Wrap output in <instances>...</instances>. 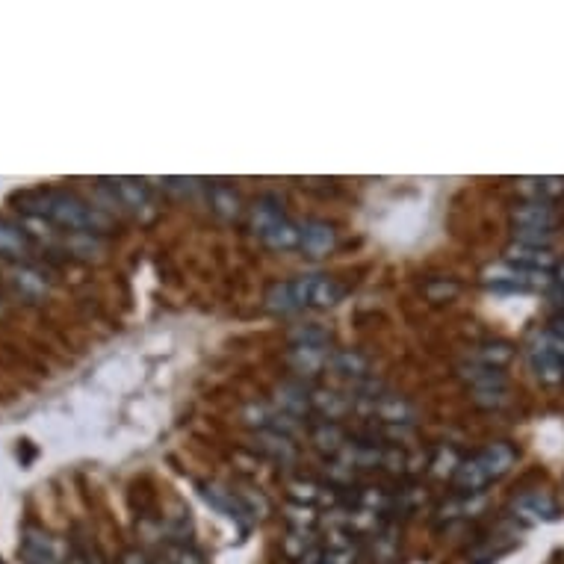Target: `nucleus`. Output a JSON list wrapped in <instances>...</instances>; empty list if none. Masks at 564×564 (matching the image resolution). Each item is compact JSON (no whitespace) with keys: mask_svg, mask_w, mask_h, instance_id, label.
Returning a JSON list of instances; mask_svg holds the SVG:
<instances>
[{"mask_svg":"<svg viewBox=\"0 0 564 564\" xmlns=\"http://www.w3.org/2000/svg\"><path fill=\"white\" fill-rule=\"evenodd\" d=\"M18 550H21V559L27 564H60L57 541L51 538V532H45L39 526H24Z\"/></svg>","mask_w":564,"mask_h":564,"instance_id":"nucleus-11","label":"nucleus"},{"mask_svg":"<svg viewBox=\"0 0 564 564\" xmlns=\"http://www.w3.org/2000/svg\"><path fill=\"white\" fill-rule=\"evenodd\" d=\"M331 340V334L322 328V325H296L293 331H290V343L293 346H311V343H328Z\"/></svg>","mask_w":564,"mask_h":564,"instance_id":"nucleus-30","label":"nucleus"},{"mask_svg":"<svg viewBox=\"0 0 564 564\" xmlns=\"http://www.w3.org/2000/svg\"><path fill=\"white\" fill-rule=\"evenodd\" d=\"M328 370L334 376L349 378L355 384V381L370 378V358L364 352H358V349H334L331 361H328Z\"/></svg>","mask_w":564,"mask_h":564,"instance_id":"nucleus-16","label":"nucleus"},{"mask_svg":"<svg viewBox=\"0 0 564 564\" xmlns=\"http://www.w3.org/2000/svg\"><path fill=\"white\" fill-rule=\"evenodd\" d=\"M287 520H290V526L293 529H311L316 523V514L311 505H302V502H293L290 505V514H287Z\"/></svg>","mask_w":564,"mask_h":564,"instance_id":"nucleus-33","label":"nucleus"},{"mask_svg":"<svg viewBox=\"0 0 564 564\" xmlns=\"http://www.w3.org/2000/svg\"><path fill=\"white\" fill-rule=\"evenodd\" d=\"M331 346L328 343H311V346H290L287 352V367L296 373V378H316L328 370L331 361Z\"/></svg>","mask_w":564,"mask_h":564,"instance_id":"nucleus-7","label":"nucleus"},{"mask_svg":"<svg viewBox=\"0 0 564 564\" xmlns=\"http://www.w3.org/2000/svg\"><path fill=\"white\" fill-rule=\"evenodd\" d=\"M511 517L520 523H547L559 517V502L547 491H526L511 502Z\"/></svg>","mask_w":564,"mask_h":564,"instance_id":"nucleus-10","label":"nucleus"},{"mask_svg":"<svg viewBox=\"0 0 564 564\" xmlns=\"http://www.w3.org/2000/svg\"><path fill=\"white\" fill-rule=\"evenodd\" d=\"M290 497L293 502L314 505L316 500H322V485L314 479H296V482H290Z\"/></svg>","mask_w":564,"mask_h":564,"instance_id":"nucleus-31","label":"nucleus"},{"mask_svg":"<svg viewBox=\"0 0 564 564\" xmlns=\"http://www.w3.org/2000/svg\"><path fill=\"white\" fill-rule=\"evenodd\" d=\"M33 254H36L33 234L21 222H12V219L0 216V257L21 266V263H30Z\"/></svg>","mask_w":564,"mask_h":564,"instance_id":"nucleus-6","label":"nucleus"},{"mask_svg":"<svg viewBox=\"0 0 564 564\" xmlns=\"http://www.w3.org/2000/svg\"><path fill=\"white\" fill-rule=\"evenodd\" d=\"M559 222H562V210L556 201H544V198H523L514 204L511 210V228L520 231H547V234H559Z\"/></svg>","mask_w":564,"mask_h":564,"instance_id":"nucleus-5","label":"nucleus"},{"mask_svg":"<svg viewBox=\"0 0 564 564\" xmlns=\"http://www.w3.org/2000/svg\"><path fill=\"white\" fill-rule=\"evenodd\" d=\"M502 260L511 266L529 269V272H550L556 266V257L550 249H532V246H517V243H511L505 249Z\"/></svg>","mask_w":564,"mask_h":564,"instance_id":"nucleus-19","label":"nucleus"},{"mask_svg":"<svg viewBox=\"0 0 564 564\" xmlns=\"http://www.w3.org/2000/svg\"><path fill=\"white\" fill-rule=\"evenodd\" d=\"M299 311L305 308H334L343 299V284L331 275H299L290 281Z\"/></svg>","mask_w":564,"mask_h":564,"instance_id":"nucleus-4","label":"nucleus"},{"mask_svg":"<svg viewBox=\"0 0 564 564\" xmlns=\"http://www.w3.org/2000/svg\"><path fill=\"white\" fill-rule=\"evenodd\" d=\"M340 237H337V228L325 219H308L302 225V243L299 251L305 257H328L331 251L337 249Z\"/></svg>","mask_w":564,"mask_h":564,"instance_id":"nucleus-12","label":"nucleus"},{"mask_svg":"<svg viewBox=\"0 0 564 564\" xmlns=\"http://www.w3.org/2000/svg\"><path fill=\"white\" fill-rule=\"evenodd\" d=\"M316 547H319V544H316V538L311 529H293V532H290V538L284 541V553H287V559L296 564L302 562L305 556H311Z\"/></svg>","mask_w":564,"mask_h":564,"instance_id":"nucleus-27","label":"nucleus"},{"mask_svg":"<svg viewBox=\"0 0 564 564\" xmlns=\"http://www.w3.org/2000/svg\"><path fill=\"white\" fill-rule=\"evenodd\" d=\"M12 287H15L24 299H30V302H39V299L48 293V281H45V275H42L33 263H21V266H15Z\"/></svg>","mask_w":564,"mask_h":564,"instance_id":"nucleus-23","label":"nucleus"},{"mask_svg":"<svg viewBox=\"0 0 564 564\" xmlns=\"http://www.w3.org/2000/svg\"><path fill=\"white\" fill-rule=\"evenodd\" d=\"M207 201H210V210L225 219V222H234L240 213H243V198L240 192L228 184H216V187H207Z\"/></svg>","mask_w":564,"mask_h":564,"instance_id":"nucleus-22","label":"nucleus"},{"mask_svg":"<svg viewBox=\"0 0 564 564\" xmlns=\"http://www.w3.org/2000/svg\"><path fill=\"white\" fill-rule=\"evenodd\" d=\"M122 564H157V562H151L145 553H139V550H130V553H125V562Z\"/></svg>","mask_w":564,"mask_h":564,"instance_id":"nucleus-34","label":"nucleus"},{"mask_svg":"<svg viewBox=\"0 0 564 564\" xmlns=\"http://www.w3.org/2000/svg\"><path fill=\"white\" fill-rule=\"evenodd\" d=\"M201 494H204V500L210 502L213 508H219L225 517H231V520H237V523H243V526H249L251 520H254L251 511L246 508V502L240 500V494L231 491V488H225V485H216V482L201 485Z\"/></svg>","mask_w":564,"mask_h":564,"instance_id":"nucleus-15","label":"nucleus"},{"mask_svg":"<svg viewBox=\"0 0 564 564\" xmlns=\"http://www.w3.org/2000/svg\"><path fill=\"white\" fill-rule=\"evenodd\" d=\"M511 361H514V346L505 343V340H485V343H476L473 352H470V364L491 367V370H505Z\"/></svg>","mask_w":564,"mask_h":564,"instance_id":"nucleus-21","label":"nucleus"},{"mask_svg":"<svg viewBox=\"0 0 564 564\" xmlns=\"http://www.w3.org/2000/svg\"><path fill=\"white\" fill-rule=\"evenodd\" d=\"M113 187L119 192L122 207L130 210V213H136L142 222H151V219L157 216V198H154V192H151V187H148L145 181L119 178V181H113Z\"/></svg>","mask_w":564,"mask_h":564,"instance_id":"nucleus-8","label":"nucleus"},{"mask_svg":"<svg viewBox=\"0 0 564 564\" xmlns=\"http://www.w3.org/2000/svg\"><path fill=\"white\" fill-rule=\"evenodd\" d=\"M526 364L544 384H564V340L550 328L535 331L523 346Z\"/></svg>","mask_w":564,"mask_h":564,"instance_id":"nucleus-2","label":"nucleus"},{"mask_svg":"<svg viewBox=\"0 0 564 564\" xmlns=\"http://www.w3.org/2000/svg\"><path fill=\"white\" fill-rule=\"evenodd\" d=\"M476 458H479V464L485 467V473H488V479L491 482H497L502 479L514 464H517V452H514V446L511 443H505V440H497V443H488L482 452H476Z\"/></svg>","mask_w":564,"mask_h":564,"instance_id":"nucleus-18","label":"nucleus"},{"mask_svg":"<svg viewBox=\"0 0 564 564\" xmlns=\"http://www.w3.org/2000/svg\"><path fill=\"white\" fill-rule=\"evenodd\" d=\"M281 219H287V213H284V198H281V195L263 192V195H257V198L251 201L249 231L257 240H263Z\"/></svg>","mask_w":564,"mask_h":564,"instance_id":"nucleus-9","label":"nucleus"},{"mask_svg":"<svg viewBox=\"0 0 564 564\" xmlns=\"http://www.w3.org/2000/svg\"><path fill=\"white\" fill-rule=\"evenodd\" d=\"M423 293H426L429 302L443 305V302H452V299L461 293V284H458L455 278H429V281L423 284Z\"/></svg>","mask_w":564,"mask_h":564,"instance_id":"nucleus-28","label":"nucleus"},{"mask_svg":"<svg viewBox=\"0 0 564 564\" xmlns=\"http://www.w3.org/2000/svg\"><path fill=\"white\" fill-rule=\"evenodd\" d=\"M458 378L470 387V393H491V390H508V378L505 370H491V367H479V364H461Z\"/></svg>","mask_w":564,"mask_h":564,"instance_id":"nucleus-17","label":"nucleus"},{"mask_svg":"<svg viewBox=\"0 0 564 564\" xmlns=\"http://www.w3.org/2000/svg\"><path fill=\"white\" fill-rule=\"evenodd\" d=\"M272 405H275L278 411H284V414L302 420V423H305V417L314 414V411H311V390H308L299 378H296V381H284L281 387H275Z\"/></svg>","mask_w":564,"mask_h":564,"instance_id":"nucleus-14","label":"nucleus"},{"mask_svg":"<svg viewBox=\"0 0 564 564\" xmlns=\"http://www.w3.org/2000/svg\"><path fill=\"white\" fill-rule=\"evenodd\" d=\"M311 443L316 449L328 452V455H340L343 446L349 443V435L343 432L340 423H331V420H319V423H311Z\"/></svg>","mask_w":564,"mask_h":564,"instance_id":"nucleus-24","label":"nucleus"},{"mask_svg":"<svg viewBox=\"0 0 564 564\" xmlns=\"http://www.w3.org/2000/svg\"><path fill=\"white\" fill-rule=\"evenodd\" d=\"M254 440V449L260 452V455H266L269 461H278V464H287V461H293L296 458V443L290 435H284V432H254L251 435Z\"/></svg>","mask_w":564,"mask_h":564,"instance_id":"nucleus-20","label":"nucleus"},{"mask_svg":"<svg viewBox=\"0 0 564 564\" xmlns=\"http://www.w3.org/2000/svg\"><path fill=\"white\" fill-rule=\"evenodd\" d=\"M263 302H266V308H269L272 314L287 316V314H296V311H299L290 281H278V284H272V287L266 290Z\"/></svg>","mask_w":564,"mask_h":564,"instance_id":"nucleus-26","label":"nucleus"},{"mask_svg":"<svg viewBox=\"0 0 564 564\" xmlns=\"http://www.w3.org/2000/svg\"><path fill=\"white\" fill-rule=\"evenodd\" d=\"M311 411H314L319 420H343L346 414L355 411V402H352V393H340V390H331V387H311Z\"/></svg>","mask_w":564,"mask_h":564,"instance_id":"nucleus-13","label":"nucleus"},{"mask_svg":"<svg viewBox=\"0 0 564 564\" xmlns=\"http://www.w3.org/2000/svg\"><path fill=\"white\" fill-rule=\"evenodd\" d=\"M482 284L494 293H532V290H550L553 278L547 272H529L502 260L497 266L485 269Z\"/></svg>","mask_w":564,"mask_h":564,"instance_id":"nucleus-3","label":"nucleus"},{"mask_svg":"<svg viewBox=\"0 0 564 564\" xmlns=\"http://www.w3.org/2000/svg\"><path fill=\"white\" fill-rule=\"evenodd\" d=\"M358 544L352 547H322V564H358Z\"/></svg>","mask_w":564,"mask_h":564,"instance_id":"nucleus-32","label":"nucleus"},{"mask_svg":"<svg viewBox=\"0 0 564 564\" xmlns=\"http://www.w3.org/2000/svg\"><path fill=\"white\" fill-rule=\"evenodd\" d=\"M15 204H21V210L39 222H45L48 228H60L65 234H92L101 237L107 234L116 219L101 210L95 201L80 198L77 192L60 187H42V189H27L12 195Z\"/></svg>","mask_w":564,"mask_h":564,"instance_id":"nucleus-1","label":"nucleus"},{"mask_svg":"<svg viewBox=\"0 0 564 564\" xmlns=\"http://www.w3.org/2000/svg\"><path fill=\"white\" fill-rule=\"evenodd\" d=\"M266 249L272 251H293L299 249V243H302V225H296L290 216L287 219H281L263 240H260Z\"/></svg>","mask_w":564,"mask_h":564,"instance_id":"nucleus-25","label":"nucleus"},{"mask_svg":"<svg viewBox=\"0 0 564 564\" xmlns=\"http://www.w3.org/2000/svg\"><path fill=\"white\" fill-rule=\"evenodd\" d=\"M396 553H399V541H396L393 529H390V526H384L376 538H373V556H376V562L390 564L393 559H396Z\"/></svg>","mask_w":564,"mask_h":564,"instance_id":"nucleus-29","label":"nucleus"}]
</instances>
